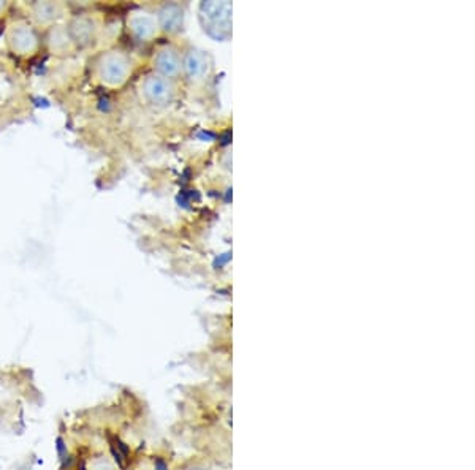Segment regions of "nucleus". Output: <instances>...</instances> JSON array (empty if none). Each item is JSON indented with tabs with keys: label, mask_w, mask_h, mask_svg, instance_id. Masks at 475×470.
<instances>
[{
	"label": "nucleus",
	"mask_w": 475,
	"mask_h": 470,
	"mask_svg": "<svg viewBox=\"0 0 475 470\" xmlns=\"http://www.w3.org/2000/svg\"><path fill=\"white\" fill-rule=\"evenodd\" d=\"M131 62L121 49H108L97 57L95 78L108 88H119L130 75Z\"/></svg>",
	"instance_id": "f257e3e1"
},
{
	"label": "nucleus",
	"mask_w": 475,
	"mask_h": 470,
	"mask_svg": "<svg viewBox=\"0 0 475 470\" xmlns=\"http://www.w3.org/2000/svg\"><path fill=\"white\" fill-rule=\"evenodd\" d=\"M5 40L8 49L19 57H30L42 46V38H40L38 30L29 19H13L6 25Z\"/></svg>",
	"instance_id": "f03ea898"
},
{
	"label": "nucleus",
	"mask_w": 475,
	"mask_h": 470,
	"mask_svg": "<svg viewBox=\"0 0 475 470\" xmlns=\"http://www.w3.org/2000/svg\"><path fill=\"white\" fill-rule=\"evenodd\" d=\"M67 29L76 49L89 48V46L94 45L98 32H100V21L92 13H79V15L70 18Z\"/></svg>",
	"instance_id": "7ed1b4c3"
},
{
	"label": "nucleus",
	"mask_w": 475,
	"mask_h": 470,
	"mask_svg": "<svg viewBox=\"0 0 475 470\" xmlns=\"http://www.w3.org/2000/svg\"><path fill=\"white\" fill-rule=\"evenodd\" d=\"M30 23L35 28L48 29L59 24L65 15V5L61 2H34L29 5Z\"/></svg>",
	"instance_id": "20e7f679"
},
{
	"label": "nucleus",
	"mask_w": 475,
	"mask_h": 470,
	"mask_svg": "<svg viewBox=\"0 0 475 470\" xmlns=\"http://www.w3.org/2000/svg\"><path fill=\"white\" fill-rule=\"evenodd\" d=\"M45 46L49 52L57 56L70 54V52H74L76 49L74 40H71L69 34L67 25L64 24H54L46 29Z\"/></svg>",
	"instance_id": "39448f33"
},
{
	"label": "nucleus",
	"mask_w": 475,
	"mask_h": 470,
	"mask_svg": "<svg viewBox=\"0 0 475 470\" xmlns=\"http://www.w3.org/2000/svg\"><path fill=\"white\" fill-rule=\"evenodd\" d=\"M143 92L149 102L153 103H167L171 98V84L168 78L160 75H151L143 83Z\"/></svg>",
	"instance_id": "423d86ee"
},
{
	"label": "nucleus",
	"mask_w": 475,
	"mask_h": 470,
	"mask_svg": "<svg viewBox=\"0 0 475 470\" xmlns=\"http://www.w3.org/2000/svg\"><path fill=\"white\" fill-rule=\"evenodd\" d=\"M156 67L165 78L175 76L176 73L180 71L181 67H182L181 57L175 49L165 48V49L158 52L157 57H156Z\"/></svg>",
	"instance_id": "0eeeda50"
},
{
	"label": "nucleus",
	"mask_w": 475,
	"mask_h": 470,
	"mask_svg": "<svg viewBox=\"0 0 475 470\" xmlns=\"http://www.w3.org/2000/svg\"><path fill=\"white\" fill-rule=\"evenodd\" d=\"M181 18H182L181 16V11L177 10L176 6H167V8H165L162 11V15H160L163 28L168 29V30L176 29L177 25H180V23H181Z\"/></svg>",
	"instance_id": "6e6552de"
},
{
	"label": "nucleus",
	"mask_w": 475,
	"mask_h": 470,
	"mask_svg": "<svg viewBox=\"0 0 475 470\" xmlns=\"http://www.w3.org/2000/svg\"><path fill=\"white\" fill-rule=\"evenodd\" d=\"M131 30L140 38H146L154 32V23L148 18H135L131 21Z\"/></svg>",
	"instance_id": "1a4fd4ad"
},
{
	"label": "nucleus",
	"mask_w": 475,
	"mask_h": 470,
	"mask_svg": "<svg viewBox=\"0 0 475 470\" xmlns=\"http://www.w3.org/2000/svg\"><path fill=\"white\" fill-rule=\"evenodd\" d=\"M8 8V4L6 2H2V0H0V15H2V13Z\"/></svg>",
	"instance_id": "9d476101"
},
{
	"label": "nucleus",
	"mask_w": 475,
	"mask_h": 470,
	"mask_svg": "<svg viewBox=\"0 0 475 470\" xmlns=\"http://www.w3.org/2000/svg\"><path fill=\"white\" fill-rule=\"evenodd\" d=\"M187 470H206V469H203V467H192V469H187Z\"/></svg>",
	"instance_id": "9b49d317"
}]
</instances>
